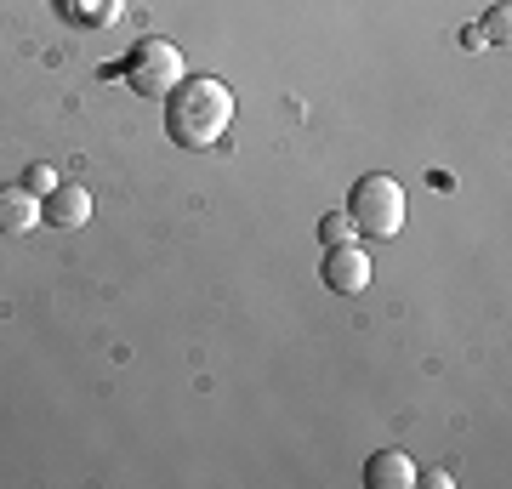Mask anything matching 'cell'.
Returning a JSON list of instances; mask_svg holds the SVG:
<instances>
[{
	"mask_svg": "<svg viewBox=\"0 0 512 489\" xmlns=\"http://www.w3.org/2000/svg\"><path fill=\"white\" fill-rule=\"evenodd\" d=\"M234 126V91L211 74H183L165 91V131L177 148H217Z\"/></svg>",
	"mask_w": 512,
	"mask_h": 489,
	"instance_id": "obj_1",
	"label": "cell"
},
{
	"mask_svg": "<svg viewBox=\"0 0 512 489\" xmlns=\"http://www.w3.org/2000/svg\"><path fill=\"white\" fill-rule=\"evenodd\" d=\"M348 217L365 239H393L410 217V200H404V182H393L387 171H370L365 182H353L348 194Z\"/></svg>",
	"mask_w": 512,
	"mask_h": 489,
	"instance_id": "obj_2",
	"label": "cell"
},
{
	"mask_svg": "<svg viewBox=\"0 0 512 489\" xmlns=\"http://www.w3.org/2000/svg\"><path fill=\"white\" fill-rule=\"evenodd\" d=\"M120 74H126V86L137 91V97H165V91L183 80V52L171 46V40H160V35H148V40H137L131 46V57L120 63Z\"/></svg>",
	"mask_w": 512,
	"mask_h": 489,
	"instance_id": "obj_3",
	"label": "cell"
},
{
	"mask_svg": "<svg viewBox=\"0 0 512 489\" xmlns=\"http://www.w3.org/2000/svg\"><path fill=\"white\" fill-rule=\"evenodd\" d=\"M370 256H365V245L353 239V245H325V262H319V279H325L336 296H359V290L370 285Z\"/></svg>",
	"mask_w": 512,
	"mask_h": 489,
	"instance_id": "obj_4",
	"label": "cell"
},
{
	"mask_svg": "<svg viewBox=\"0 0 512 489\" xmlns=\"http://www.w3.org/2000/svg\"><path fill=\"white\" fill-rule=\"evenodd\" d=\"M40 217L52 228H92V188L86 182H57L52 194L40 200Z\"/></svg>",
	"mask_w": 512,
	"mask_h": 489,
	"instance_id": "obj_5",
	"label": "cell"
},
{
	"mask_svg": "<svg viewBox=\"0 0 512 489\" xmlns=\"http://www.w3.org/2000/svg\"><path fill=\"white\" fill-rule=\"evenodd\" d=\"M40 228V194H29L23 182L0 188V234H35Z\"/></svg>",
	"mask_w": 512,
	"mask_h": 489,
	"instance_id": "obj_6",
	"label": "cell"
},
{
	"mask_svg": "<svg viewBox=\"0 0 512 489\" xmlns=\"http://www.w3.org/2000/svg\"><path fill=\"white\" fill-rule=\"evenodd\" d=\"M365 484H370V489H410V484H416V461H410L404 450H382V455H370Z\"/></svg>",
	"mask_w": 512,
	"mask_h": 489,
	"instance_id": "obj_7",
	"label": "cell"
},
{
	"mask_svg": "<svg viewBox=\"0 0 512 489\" xmlns=\"http://www.w3.org/2000/svg\"><path fill=\"white\" fill-rule=\"evenodd\" d=\"M359 239V228H353L348 211H330L325 222H319V245H353Z\"/></svg>",
	"mask_w": 512,
	"mask_h": 489,
	"instance_id": "obj_8",
	"label": "cell"
},
{
	"mask_svg": "<svg viewBox=\"0 0 512 489\" xmlns=\"http://www.w3.org/2000/svg\"><path fill=\"white\" fill-rule=\"evenodd\" d=\"M57 182H63V177H57L52 165H29V171H23V188H29V194H40V200L52 194Z\"/></svg>",
	"mask_w": 512,
	"mask_h": 489,
	"instance_id": "obj_9",
	"label": "cell"
}]
</instances>
